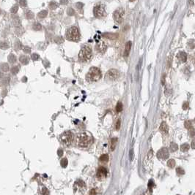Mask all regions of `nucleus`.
<instances>
[{
	"instance_id": "obj_1",
	"label": "nucleus",
	"mask_w": 195,
	"mask_h": 195,
	"mask_svg": "<svg viewBox=\"0 0 195 195\" xmlns=\"http://www.w3.org/2000/svg\"><path fill=\"white\" fill-rule=\"evenodd\" d=\"M92 142V137L89 132H84L76 136V144L81 148L89 147Z\"/></svg>"
},
{
	"instance_id": "obj_2",
	"label": "nucleus",
	"mask_w": 195,
	"mask_h": 195,
	"mask_svg": "<svg viewBox=\"0 0 195 195\" xmlns=\"http://www.w3.org/2000/svg\"><path fill=\"white\" fill-rule=\"evenodd\" d=\"M102 74L99 68L92 67L86 75V79L89 82H96L101 78Z\"/></svg>"
},
{
	"instance_id": "obj_3",
	"label": "nucleus",
	"mask_w": 195,
	"mask_h": 195,
	"mask_svg": "<svg viewBox=\"0 0 195 195\" xmlns=\"http://www.w3.org/2000/svg\"><path fill=\"white\" fill-rule=\"evenodd\" d=\"M78 58L81 61L86 62L91 59L92 58V48L90 46L85 45L84 46L78 54Z\"/></svg>"
},
{
	"instance_id": "obj_4",
	"label": "nucleus",
	"mask_w": 195,
	"mask_h": 195,
	"mask_svg": "<svg viewBox=\"0 0 195 195\" xmlns=\"http://www.w3.org/2000/svg\"><path fill=\"white\" fill-rule=\"evenodd\" d=\"M66 37L68 40L76 42L80 38V34L76 26H72L69 28L66 32Z\"/></svg>"
},
{
	"instance_id": "obj_5",
	"label": "nucleus",
	"mask_w": 195,
	"mask_h": 195,
	"mask_svg": "<svg viewBox=\"0 0 195 195\" xmlns=\"http://www.w3.org/2000/svg\"><path fill=\"white\" fill-rule=\"evenodd\" d=\"M73 139H74L73 134L70 131L65 132L60 135V140L65 145H71L72 143L73 142Z\"/></svg>"
},
{
	"instance_id": "obj_6",
	"label": "nucleus",
	"mask_w": 195,
	"mask_h": 195,
	"mask_svg": "<svg viewBox=\"0 0 195 195\" xmlns=\"http://www.w3.org/2000/svg\"><path fill=\"white\" fill-rule=\"evenodd\" d=\"M93 13L94 16L96 18H103L104 16H107V13H106V10H105V7L103 5H97L95 6L94 9H93Z\"/></svg>"
},
{
	"instance_id": "obj_7",
	"label": "nucleus",
	"mask_w": 195,
	"mask_h": 195,
	"mask_svg": "<svg viewBox=\"0 0 195 195\" xmlns=\"http://www.w3.org/2000/svg\"><path fill=\"white\" fill-rule=\"evenodd\" d=\"M125 16V10L123 8H118L117 10H116L113 14V18H114V20L118 23V24H121L123 22V17Z\"/></svg>"
},
{
	"instance_id": "obj_8",
	"label": "nucleus",
	"mask_w": 195,
	"mask_h": 195,
	"mask_svg": "<svg viewBox=\"0 0 195 195\" xmlns=\"http://www.w3.org/2000/svg\"><path fill=\"white\" fill-rule=\"evenodd\" d=\"M119 75H120L119 71L115 69H112L107 72L106 75V79L108 80H115L118 78Z\"/></svg>"
},
{
	"instance_id": "obj_9",
	"label": "nucleus",
	"mask_w": 195,
	"mask_h": 195,
	"mask_svg": "<svg viewBox=\"0 0 195 195\" xmlns=\"http://www.w3.org/2000/svg\"><path fill=\"white\" fill-rule=\"evenodd\" d=\"M107 48V45L106 42L104 40H99L98 42H97V44L95 45L96 51L98 53H104L106 51Z\"/></svg>"
},
{
	"instance_id": "obj_10",
	"label": "nucleus",
	"mask_w": 195,
	"mask_h": 195,
	"mask_svg": "<svg viewBox=\"0 0 195 195\" xmlns=\"http://www.w3.org/2000/svg\"><path fill=\"white\" fill-rule=\"evenodd\" d=\"M169 156V151L166 148H162L157 153V157L159 159H164V160L166 159H168Z\"/></svg>"
},
{
	"instance_id": "obj_11",
	"label": "nucleus",
	"mask_w": 195,
	"mask_h": 195,
	"mask_svg": "<svg viewBox=\"0 0 195 195\" xmlns=\"http://www.w3.org/2000/svg\"><path fill=\"white\" fill-rule=\"evenodd\" d=\"M107 170L105 167H101L98 169V171H97V177L99 179L101 178H104L106 176H107Z\"/></svg>"
},
{
	"instance_id": "obj_12",
	"label": "nucleus",
	"mask_w": 195,
	"mask_h": 195,
	"mask_svg": "<svg viewBox=\"0 0 195 195\" xmlns=\"http://www.w3.org/2000/svg\"><path fill=\"white\" fill-rule=\"evenodd\" d=\"M160 131L161 133L163 134H167L168 133V130H169V128H168V125L166 122H162L161 126H160V128H159Z\"/></svg>"
},
{
	"instance_id": "obj_13",
	"label": "nucleus",
	"mask_w": 195,
	"mask_h": 195,
	"mask_svg": "<svg viewBox=\"0 0 195 195\" xmlns=\"http://www.w3.org/2000/svg\"><path fill=\"white\" fill-rule=\"evenodd\" d=\"M131 45H132V42L131 41H128L126 45V48H125V51H124V56L127 57L128 55H129V53H130V51H131Z\"/></svg>"
},
{
	"instance_id": "obj_14",
	"label": "nucleus",
	"mask_w": 195,
	"mask_h": 195,
	"mask_svg": "<svg viewBox=\"0 0 195 195\" xmlns=\"http://www.w3.org/2000/svg\"><path fill=\"white\" fill-rule=\"evenodd\" d=\"M75 186H76V189H79V190H81V191L84 190V188H85V187H86L83 181H81V180H78V181L76 182V183H75Z\"/></svg>"
},
{
	"instance_id": "obj_15",
	"label": "nucleus",
	"mask_w": 195,
	"mask_h": 195,
	"mask_svg": "<svg viewBox=\"0 0 195 195\" xmlns=\"http://www.w3.org/2000/svg\"><path fill=\"white\" fill-rule=\"evenodd\" d=\"M177 57L178 59H179L180 61H181L182 62H185V61H186V59H187V54H186L185 52H180V53L177 54Z\"/></svg>"
},
{
	"instance_id": "obj_16",
	"label": "nucleus",
	"mask_w": 195,
	"mask_h": 195,
	"mask_svg": "<svg viewBox=\"0 0 195 195\" xmlns=\"http://www.w3.org/2000/svg\"><path fill=\"white\" fill-rule=\"evenodd\" d=\"M48 16V11L47 10H42L38 14V17L39 18H44Z\"/></svg>"
},
{
	"instance_id": "obj_17",
	"label": "nucleus",
	"mask_w": 195,
	"mask_h": 195,
	"mask_svg": "<svg viewBox=\"0 0 195 195\" xmlns=\"http://www.w3.org/2000/svg\"><path fill=\"white\" fill-rule=\"evenodd\" d=\"M16 60H17V58H16V56L14 55V54H10L9 56H8V61H9V62L10 63H11V64H14L16 61Z\"/></svg>"
},
{
	"instance_id": "obj_18",
	"label": "nucleus",
	"mask_w": 195,
	"mask_h": 195,
	"mask_svg": "<svg viewBox=\"0 0 195 195\" xmlns=\"http://www.w3.org/2000/svg\"><path fill=\"white\" fill-rule=\"evenodd\" d=\"M49 8L51 9V10H55V9H57V8H58V6H59V4L57 2H55V1H51L50 3H49Z\"/></svg>"
},
{
	"instance_id": "obj_19",
	"label": "nucleus",
	"mask_w": 195,
	"mask_h": 195,
	"mask_svg": "<svg viewBox=\"0 0 195 195\" xmlns=\"http://www.w3.org/2000/svg\"><path fill=\"white\" fill-rule=\"evenodd\" d=\"M32 29L35 31H40L42 29V26L40 25V24L35 22L32 25Z\"/></svg>"
},
{
	"instance_id": "obj_20",
	"label": "nucleus",
	"mask_w": 195,
	"mask_h": 195,
	"mask_svg": "<svg viewBox=\"0 0 195 195\" xmlns=\"http://www.w3.org/2000/svg\"><path fill=\"white\" fill-rule=\"evenodd\" d=\"M20 61L24 64H27L29 63V58L26 56H21L19 59Z\"/></svg>"
},
{
	"instance_id": "obj_21",
	"label": "nucleus",
	"mask_w": 195,
	"mask_h": 195,
	"mask_svg": "<svg viewBox=\"0 0 195 195\" xmlns=\"http://www.w3.org/2000/svg\"><path fill=\"white\" fill-rule=\"evenodd\" d=\"M189 148H190V145H189V144H188V143H184V144H183V145L180 146V150H181L183 152H186V151H188L189 150Z\"/></svg>"
},
{
	"instance_id": "obj_22",
	"label": "nucleus",
	"mask_w": 195,
	"mask_h": 195,
	"mask_svg": "<svg viewBox=\"0 0 195 195\" xmlns=\"http://www.w3.org/2000/svg\"><path fill=\"white\" fill-rule=\"evenodd\" d=\"M175 165H176V162L173 159H171L167 161V166L169 168H174L175 167Z\"/></svg>"
},
{
	"instance_id": "obj_23",
	"label": "nucleus",
	"mask_w": 195,
	"mask_h": 195,
	"mask_svg": "<svg viewBox=\"0 0 195 195\" xmlns=\"http://www.w3.org/2000/svg\"><path fill=\"white\" fill-rule=\"evenodd\" d=\"M117 141V138H113V139H112V141H111V146H110L111 151H114V150H115V146H116Z\"/></svg>"
},
{
	"instance_id": "obj_24",
	"label": "nucleus",
	"mask_w": 195,
	"mask_h": 195,
	"mask_svg": "<svg viewBox=\"0 0 195 195\" xmlns=\"http://www.w3.org/2000/svg\"><path fill=\"white\" fill-rule=\"evenodd\" d=\"M169 148H170V151L172 152H175V151H176L178 149V145L176 143H172L171 145H170Z\"/></svg>"
},
{
	"instance_id": "obj_25",
	"label": "nucleus",
	"mask_w": 195,
	"mask_h": 195,
	"mask_svg": "<svg viewBox=\"0 0 195 195\" xmlns=\"http://www.w3.org/2000/svg\"><path fill=\"white\" fill-rule=\"evenodd\" d=\"M1 69L3 72H8L9 71V65L7 63H3L1 65Z\"/></svg>"
},
{
	"instance_id": "obj_26",
	"label": "nucleus",
	"mask_w": 195,
	"mask_h": 195,
	"mask_svg": "<svg viewBox=\"0 0 195 195\" xmlns=\"http://www.w3.org/2000/svg\"><path fill=\"white\" fill-rule=\"evenodd\" d=\"M109 156L107 154H103L101 157H100V161H102V162H107L109 161Z\"/></svg>"
},
{
	"instance_id": "obj_27",
	"label": "nucleus",
	"mask_w": 195,
	"mask_h": 195,
	"mask_svg": "<svg viewBox=\"0 0 195 195\" xmlns=\"http://www.w3.org/2000/svg\"><path fill=\"white\" fill-rule=\"evenodd\" d=\"M184 126H185V127L186 129H189L190 128L193 127V126H192V122H191V121H189V120H187V121H185V123H184Z\"/></svg>"
},
{
	"instance_id": "obj_28",
	"label": "nucleus",
	"mask_w": 195,
	"mask_h": 195,
	"mask_svg": "<svg viewBox=\"0 0 195 195\" xmlns=\"http://www.w3.org/2000/svg\"><path fill=\"white\" fill-rule=\"evenodd\" d=\"M26 17H27L28 19H32V18H34V13H33L32 11L28 10V11H27V13H26Z\"/></svg>"
},
{
	"instance_id": "obj_29",
	"label": "nucleus",
	"mask_w": 195,
	"mask_h": 195,
	"mask_svg": "<svg viewBox=\"0 0 195 195\" xmlns=\"http://www.w3.org/2000/svg\"><path fill=\"white\" fill-rule=\"evenodd\" d=\"M116 110L117 112H121L123 110V104L122 102H119L117 104V106H116Z\"/></svg>"
},
{
	"instance_id": "obj_30",
	"label": "nucleus",
	"mask_w": 195,
	"mask_h": 195,
	"mask_svg": "<svg viewBox=\"0 0 195 195\" xmlns=\"http://www.w3.org/2000/svg\"><path fill=\"white\" fill-rule=\"evenodd\" d=\"M176 172H177V174L178 175H183L185 173L184 170H183V168H181V167H177V168L176 169Z\"/></svg>"
},
{
	"instance_id": "obj_31",
	"label": "nucleus",
	"mask_w": 195,
	"mask_h": 195,
	"mask_svg": "<svg viewBox=\"0 0 195 195\" xmlns=\"http://www.w3.org/2000/svg\"><path fill=\"white\" fill-rule=\"evenodd\" d=\"M68 161L67 159H62L61 160L60 164H61V166H62V167H66L67 165H68Z\"/></svg>"
},
{
	"instance_id": "obj_32",
	"label": "nucleus",
	"mask_w": 195,
	"mask_h": 195,
	"mask_svg": "<svg viewBox=\"0 0 195 195\" xmlns=\"http://www.w3.org/2000/svg\"><path fill=\"white\" fill-rule=\"evenodd\" d=\"M188 135H189L191 137H193L195 136V129H194V127H191V128H190V129H188Z\"/></svg>"
},
{
	"instance_id": "obj_33",
	"label": "nucleus",
	"mask_w": 195,
	"mask_h": 195,
	"mask_svg": "<svg viewBox=\"0 0 195 195\" xmlns=\"http://www.w3.org/2000/svg\"><path fill=\"white\" fill-rule=\"evenodd\" d=\"M104 37H106L109 39H115L117 36H116V34H114L107 33V34H104Z\"/></svg>"
},
{
	"instance_id": "obj_34",
	"label": "nucleus",
	"mask_w": 195,
	"mask_h": 195,
	"mask_svg": "<svg viewBox=\"0 0 195 195\" xmlns=\"http://www.w3.org/2000/svg\"><path fill=\"white\" fill-rule=\"evenodd\" d=\"M19 68L18 67H13L11 69V73L13 75H16L19 72Z\"/></svg>"
},
{
	"instance_id": "obj_35",
	"label": "nucleus",
	"mask_w": 195,
	"mask_h": 195,
	"mask_svg": "<svg viewBox=\"0 0 195 195\" xmlns=\"http://www.w3.org/2000/svg\"><path fill=\"white\" fill-rule=\"evenodd\" d=\"M18 10H19V6L18 5H14L12 8H11V10H10V11H11V13H13V14H15V13H16L17 12H18Z\"/></svg>"
},
{
	"instance_id": "obj_36",
	"label": "nucleus",
	"mask_w": 195,
	"mask_h": 195,
	"mask_svg": "<svg viewBox=\"0 0 195 195\" xmlns=\"http://www.w3.org/2000/svg\"><path fill=\"white\" fill-rule=\"evenodd\" d=\"M15 47H16V50H20L21 48V47H22V45L19 41H17L15 43Z\"/></svg>"
},
{
	"instance_id": "obj_37",
	"label": "nucleus",
	"mask_w": 195,
	"mask_h": 195,
	"mask_svg": "<svg viewBox=\"0 0 195 195\" xmlns=\"http://www.w3.org/2000/svg\"><path fill=\"white\" fill-rule=\"evenodd\" d=\"M67 13H68V16H73L75 14V11L73 10V8H68Z\"/></svg>"
},
{
	"instance_id": "obj_38",
	"label": "nucleus",
	"mask_w": 195,
	"mask_h": 195,
	"mask_svg": "<svg viewBox=\"0 0 195 195\" xmlns=\"http://www.w3.org/2000/svg\"><path fill=\"white\" fill-rule=\"evenodd\" d=\"M9 48L8 43H6V42H1V48L2 49H8Z\"/></svg>"
},
{
	"instance_id": "obj_39",
	"label": "nucleus",
	"mask_w": 195,
	"mask_h": 195,
	"mask_svg": "<svg viewBox=\"0 0 195 195\" xmlns=\"http://www.w3.org/2000/svg\"><path fill=\"white\" fill-rule=\"evenodd\" d=\"M19 5L22 7H27V0H20L19 1Z\"/></svg>"
},
{
	"instance_id": "obj_40",
	"label": "nucleus",
	"mask_w": 195,
	"mask_h": 195,
	"mask_svg": "<svg viewBox=\"0 0 195 195\" xmlns=\"http://www.w3.org/2000/svg\"><path fill=\"white\" fill-rule=\"evenodd\" d=\"M32 59L33 60H35V61H37V60H38V59H39V56H38L37 53H34V54H32Z\"/></svg>"
},
{
	"instance_id": "obj_41",
	"label": "nucleus",
	"mask_w": 195,
	"mask_h": 195,
	"mask_svg": "<svg viewBox=\"0 0 195 195\" xmlns=\"http://www.w3.org/2000/svg\"><path fill=\"white\" fill-rule=\"evenodd\" d=\"M189 107V105L187 102H185L183 104V110H187Z\"/></svg>"
},
{
	"instance_id": "obj_42",
	"label": "nucleus",
	"mask_w": 195,
	"mask_h": 195,
	"mask_svg": "<svg viewBox=\"0 0 195 195\" xmlns=\"http://www.w3.org/2000/svg\"><path fill=\"white\" fill-rule=\"evenodd\" d=\"M23 51H24V53H29L30 52V48H29V47H27V46H25L24 48H23Z\"/></svg>"
},
{
	"instance_id": "obj_43",
	"label": "nucleus",
	"mask_w": 195,
	"mask_h": 195,
	"mask_svg": "<svg viewBox=\"0 0 195 195\" xmlns=\"http://www.w3.org/2000/svg\"><path fill=\"white\" fill-rule=\"evenodd\" d=\"M13 23H14V24L16 25V26H20V21H19V18H16V19H14V20H13Z\"/></svg>"
},
{
	"instance_id": "obj_44",
	"label": "nucleus",
	"mask_w": 195,
	"mask_h": 195,
	"mask_svg": "<svg viewBox=\"0 0 195 195\" xmlns=\"http://www.w3.org/2000/svg\"><path fill=\"white\" fill-rule=\"evenodd\" d=\"M48 191H47V189L46 188H43V189H42V191H41V194H42V195H48Z\"/></svg>"
},
{
	"instance_id": "obj_45",
	"label": "nucleus",
	"mask_w": 195,
	"mask_h": 195,
	"mask_svg": "<svg viewBox=\"0 0 195 195\" xmlns=\"http://www.w3.org/2000/svg\"><path fill=\"white\" fill-rule=\"evenodd\" d=\"M97 192H96V189L92 188L89 191V195H96Z\"/></svg>"
},
{
	"instance_id": "obj_46",
	"label": "nucleus",
	"mask_w": 195,
	"mask_h": 195,
	"mask_svg": "<svg viewBox=\"0 0 195 195\" xmlns=\"http://www.w3.org/2000/svg\"><path fill=\"white\" fill-rule=\"evenodd\" d=\"M76 7L79 9V10H81L82 8H83V4L82 3H81V2H78V3H76Z\"/></svg>"
},
{
	"instance_id": "obj_47",
	"label": "nucleus",
	"mask_w": 195,
	"mask_h": 195,
	"mask_svg": "<svg viewBox=\"0 0 195 195\" xmlns=\"http://www.w3.org/2000/svg\"><path fill=\"white\" fill-rule=\"evenodd\" d=\"M120 120H118L117 124H116V129L118 130L120 129Z\"/></svg>"
},
{
	"instance_id": "obj_48",
	"label": "nucleus",
	"mask_w": 195,
	"mask_h": 195,
	"mask_svg": "<svg viewBox=\"0 0 195 195\" xmlns=\"http://www.w3.org/2000/svg\"><path fill=\"white\" fill-rule=\"evenodd\" d=\"M59 2L61 5H67L68 2V0H60Z\"/></svg>"
},
{
	"instance_id": "obj_49",
	"label": "nucleus",
	"mask_w": 195,
	"mask_h": 195,
	"mask_svg": "<svg viewBox=\"0 0 195 195\" xmlns=\"http://www.w3.org/2000/svg\"><path fill=\"white\" fill-rule=\"evenodd\" d=\"M191 147L193 148V149H195V140H193L191 143Z\"/></svg>"
},
{
	"instance_id": "obj_50",
	"label": "nucleus",
	"mask_w": 195,
	"mask_h": 195,
	"mask_svg": "<svg viewBox=\"0 0 195 195\" xmlns=\"http://www.w3.org/2000/svg\"><path fill=\"white\" fill-rule=\"evenodd\" d=\"M8 80H9V77H5V79L3 80V81H2V82H3V83H4V84H5V83L7 84V83H8Z\"/></svg>"
},
{
	"instance_id": "obj_51",
	"label": "nucleus",
	"mask_w": 195,
	"mask_h": 195,
	"mask_svg": "<svg viewBox=\"0 0 195 195\" xmlns=\"http://www.w3.org/2000/svg\"><path fill=\"white\" fill-rule=\"evenodd\" d=\"M58 153L59 154V156H62V150H59V151H58Z\"/></svg>"
},
{
	"instance_id": "obj_52",
	"label": "nucleus",
	"mask_w": 195,
	"mask_h": 195,
	"mask_svg": "<svg viewBox=\"0 0 195 195\" xmlns=\"http://www.w3.org/2000/svg\"><path fill=\"white\" fill-rule=\"evenodd\" d=\"M189 2H191V5H193V0H189Z\"/></svg>"
},
{
	"instance_id": "obj_53",
	"label": "nucleus",
	"mask_w": 195,
	"mask_h": 195,
	"mask_svg": "<svg viewBox=\"0 0 195 195\" xmlns=\"http://www.w3.org/2000/svg\"><path fill=\"white\" fill-rule=\"evenodd\" d=\"M129 1H130V2H134L135 0H129Z\"/></svg>"
},
{
	"instance_id": "obj_54",
	"label": "nucleus",
	"mask_w": 195,
	"mask_h": 195,
	"mask_svg": "<svg viewBox=\"0 0 195 195\" xmlns=\"http://www.w3.org/2000/svg\"><path fill=\"white\" fill-rule=\"evenodd\" d=\"M194 63H195V60H194Z\"/></svg>"
},
{
	"instance_id": "obj_55",
	"label": "nucleus",
	"mask_w": 195,
	"mask_h": 195,
	"mask_svg": "<svg viewBox=\"0 0 195 195\" xmlns=\"http://www.w3.org/2000/svg\"><path fill=\"white\" fill-rule=\"evenodd\" d=\"M178 195H179V194H178Z\"/></svg>"
}]
</instances>
